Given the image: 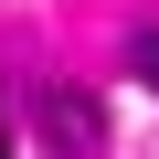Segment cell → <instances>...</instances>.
Instances as JSON below:
<instances>
[{
    "label": "cell",
    "instance_id": "cell-3",
    "mask_svg": "<svg viewBox=\"0 0 159 159\" xmlns=\"http://www.w3.org/2000/svg\"><path fill=\"white\" fill-rule=\"evenodd\" d=\"M0 159H11V127H0Z\"/></svg>",
    "mask_w": 159,
    "mask_h": 159
},
{
    "label": "cell",
    "instance_id": "cell-2",
    "mask_svg": "<svg viewBox=\"0 0 159 159\" xmlns=\"http://www.w3.org/2000/svg\"><path fill=\"white\" fill-rule=\"evenodd\" d=\"M127 64H138V85H159V21H148V32L127 43Z\"/></svg>",
    "mask_w": 159,
    "mask_h": 159
},
{
    "label": "cell",
    "instance_id": "cell-1",
    "mask_svg": "<svg viewBox=\"0 0 159 159\" xmlns=\"http://www.w3.org/2000/svg\"><path fill=\"white\" fill-rule=\"evenodd\" d=\"M32 127H43L53 159H96V148H106V117H96L85 85H43V96H32Z\"/></svg>",
    "mask_w": 159,
    "mask_h": 159
}]
</instances>
